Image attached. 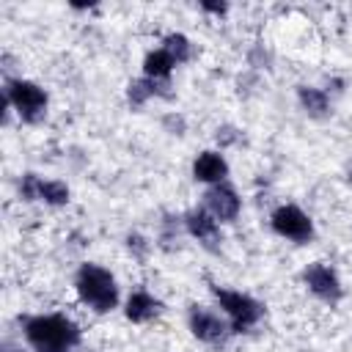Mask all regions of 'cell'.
<instances>
[{"instance_id": "4fadbf2b", "label": "cell", "mask_w": 352, "mask_h": 352, "mask_svg": "<svg viewBox=\"0 0 352 352\" xmlns=\"http://www.w3.org/2000/svg\"><path fill=\"white\" fill-rule=\"evenodd\" d=\"M176 69V60L162 50V47H154L143 55V63H140V72L143 77L148 80H157V82H170V74Z\"/></svg>"}, {"instance_id": "d6986e66", "label": "cell", "mask_w": 352, "mask_h": 352, "mask_svg": "<svg viewBox=\"0 0 352 352\" xmlns=\"http://www.w3.org/2000/svg\"><path fill=\"white\" fill-rule=\"evenodd\" d=\"M201 11L214 14V16H226L228 14V3H209V0H204L201 3Z\"/></svg>"}, {"instance_id": "e0dca14e", "label": "cell", "mask_w": 352, "mask_h": 352, "mask_svg": "<svg viewBox=\"0 0 352 352\" xmlns=\"http://www.w3.org/2000/svg\"><path fill=\"white\" fill-rule=\"evenodd\" d=\"M38 184H41L38 173H22V179H19V198L22 201H38Z\"/></svg>"}, {"instance_id": "5b68a950", "label": "cell", "mask_w": 352, "mask_h": 352, "mask_svg": "<svg viewBox=\"0 0 352 352\" xmlns=\"http://www.w3.org/2000/svg\"><path fill=\"white\" fill-rule=\"evenodd\" d=\"M270 228L294 245H308L316 236V226L311 220V214L305 209H300L297 204H278L270 212Z\"/></svg>"}, {"instance_id": "9a60e30c", "label": "cell", "mask_w": 352, "mask_h": 352, "mask_svg": "<svg viewBox=\"0 0 352 352\" xmlns=\"http://www.w3.org/2000/svg\"><path fill=\"white\" fill-rule=\"evenodd\" d=\"M38 201L52 206V209H60L72 201V187L63 182V179H44L41 176V184H38Z\"/></svg>"}, {"instance_id": "ba28073f", "label": "cell", "mask_w": 352, "mask_h": 352, "mask_svg": "<svg viewBox=\"0 0 352 352\" xmlns=\"http://www.w3.org/2000/svg\"><path fill=\"white\" fill-rule=\"evenodd\" d=\"M182 223H184V234L192 236L201 248H206V250H220V242H223L220 226H223V223H217L204 206L187 209V212L182 214Z\"/></svg>"}, {"instance_id": "9c48e42d", "label": "cell", "mask_w": 352, "mask_h": 352, "mask_svg": "<svg viewBox=\"0 0 352 352\" xmlns=\"http://www.w3.org/2000/svg\"><path fill=\"white\" fill-rule=\"evenodd\" d=\"M201 206L217 223H234L242 212V198L228 182H223V184H212V187L204 190V204Z\"/></svg>"}, {"instance_id": "8fae6325", "label": "cell", "mask_w": 352, "mask_h": 352, "mask_svg": "<svg viewBox=\"0 0 352 352\" xmlns=\"http://www.w3.org/2000/svg\"><path fill=\"white\" fill-rule=\"evenodd\" d=\"M121 311H124L126 322H132V324H148V322H154V319L165 311V305H162V300H160L157 294H151L148 289H135V292H129V294L124 297Z\"/></svg>"}, {"instance_id": "3957f363", "label": "cell", "mask_w": 352, "mask_h": 352, "mask_svg": "<svg viewBox=\"0 0 352 352\" xmlns=\"http://www.w3.org/2000/svg\"><path fill=\"white\" fill-rule=\"evenodd\" d=\"M3 99L11 104L14 116L22 124H41L50 113V94L44 85H38L36 80L28 77H8L3 85Z\"/></svg>"}, {"instance_id": "ac0fdd59", "label": "cell", "mask_w": 352, "mask_h": 352, "mask_svg": "<svg viewBox=\"0 0 352 352\" xmlns=\"http://www.w3.org/2000/svg\"><path fill=\"white\" fill-rule=\"evenodd\" d=\"M126 248H129V253H138L140 258L151 250L148 239H146V236H140V234H129V236H126Z\"/></svg>"}, {"instance_id": "7c38bea8", "label": "cell", "mask_w": 352, "mask_h": 352, "mask_svg": "<svg viewBox=\"0 0 352 352\" xmlns=\"http://www.w3.org/2000/svg\"><path fill=\"white\" fill-rule=\"evenodd\" d=\"M297 102H300V110L308 116V118H327L330 116V94L324 88H316V85H300L297 88Z\"/></svg>"}, {"instance_id": "8992f818", "label": "cell", "mask_w": 352, "mask_h": 352, "mask_svg": "<svg viewBox=\"0 0 352 352\" xmlns=\"http://www.w3.org/2000/svg\"><path fill=\"white\" fill-rule=\"evenodd\" d=\"M187 330L192 333V338H198L201 344H209V346H223L234 336L228 319L220 311H212L206 305L187 308Z\"/></svg>"}, {"instance_id": "7a4b0ae2", "label": "cell", "mask_w": 352, "mask_h": 352, "mask_svg": "<svg viewBox=\"0 0 352 352\" xmlns=\"http://www.w3.org/2000/svg\"><path fill=\"white\" fill-rule=\"evenodd\" d=\"M74 292H77V300L94 314H110L121 305V289L116 275L96 261H85L77 267Z\"/></svg>"}, {"instance_id": "52a82bcc", "label": "cell", "mask_w": 352, "mask_h": 352, "mask_svg": "<svg viewBox=\"0 0 352 352\" xmlns=\"http://www.w3.org/2000/svg\"><path fill=\"white\" fill-rule=\"evenodd\" d=\"M302 286L319 300V302H324V305H338L341 300H344V283H341V278H338V272H336V267L333 264H327V261H311V264H305V270H302Z\"/></svg>"}, {"instance_id": "6da1fadb", "label": "cell", "mask_w": 352, "mask_h": 352, "mask_svg": "<svg viewBox=\"0 0 352 352\" xmlns=\"http://www.w3.org/2000/svg\"><path fill=\"white\" fill-rule=\"evenodd\" d=\"M19 330L30 352H77L82 344L80 324L60 311L19 316Z\"/></svg>"}, {"instance_id": "5bb4252c", "label": "cell", "mask_w": 352, "mask_h": 352, "mask_svg": "<svg viewBox=\"0 0 352 352\" xmlns=\"http://www.w3.org/2000/svg\"><path fill=\"white\" fill-rule=\"evenodd\" d=\"M162 88H170V82H157V80H148L140 74L138 80H129V85H126V102L132 107H143L154 96H168V91H162Z\"/></svg>"}, {"instance_id": "277c9868", "label": "cell", "mask_w": 352, "mask_h": 352, "mask_svg": "<svg viewBox=\"0 0 352 352\" xmlns=\"http://www.w3.org/2000/svg\"><path fill=\"white\" fill-rule=\"evenodd\" d=\"M209 292H212L220 314L228 319L234 333H248L264 319V302L256 300L253 294L239 292V289H228V286H217V283H212Z\"/></svg>"}, {"instance_id": "2e32d148", "label": "cell", "mask_w": 352, "mask_h": 352, "mask_svg": "<svg viewBox=\"0 0 352 352\" xmlns=\"http://www.w3.org/2000/svg\"><path fill=\"white\" fill-rule=\"evenodd\" d=\"M160 47L176 60V66H182V63H190L192 60V52H195V47H192V41L184 36V33H179V30H170V33H165L162 36V41H160Z\"/></svg>"}, {"instance_id": "30bf717a", "label": "cell", "mask_w": 352, "mask_h": 352, "mask_svg": "<svg viewBox=\"0 0 352 352\" xmlns=\"http://www.w3.org/2000/svg\"><path fill=\"white\" fill-rule=\"evenodd\" d=\"M228 173H231V165L220 148H204L192 160V179L204 187L228 182Z\"/></svg>"}]
</instances>
